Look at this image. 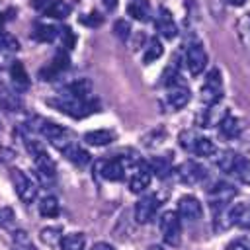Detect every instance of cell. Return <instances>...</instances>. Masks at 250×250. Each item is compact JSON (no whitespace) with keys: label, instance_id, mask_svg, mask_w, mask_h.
<instances>
[{"label":"cell","instance_id":"1","mask_svg":"<svg viewBox=\"0 0 250 250\" xmlns=\"http://www.w3.org/2000/svg\"><path fill=\"white\" fill-rule=\"evenodd\" d=\"M33 131H37L41 137H45L61 152H64L70 145H74L72 133L66 127L59 125V123H53V121H47V119H37L35 125H33Z\"/></svg>","mask_w":250,"mask_h":250},{"label":"cell","instance_id":"2","mask_svg":"<svg viewBox=\"0 0 250 250\" xmlns=\"http://www.w3.org/2000/svg\"><path fill=\"white\" fill-rule=\"evenodd\" d=\"M141 160L139 158H123V156H117V158H107V160H98L96 162V172L102 176V178H105V180H109V182H121L123 178H125V174H127V166L129 164H133V166H137Z\"/></svg>","mask_w":250,"mask_h":250},{"label":"cell","instance_id":"3","mask_svg":"<svg viewBox=\"0 0 250 250\" xmlns=\"http://www.w3.org/2000/svg\"><path fill=\"white\" fill-rule=\"evenodd\" d=\"M49 104L55 105L59 111H62V113H66V115H72V117H76V119L88 115L90 109H92V105L88 104V100H80V98L72 96V94L66 92V90H64L61 96L49 100Z\"/></svg>","mask_w":250,"mask_h":250},{"label":"cell","instance_id":"4","mask_svg":"<svg viewBox=\"0 0 250 250\" xmlns=\"http://www.w3.org/2000/svg\"><path fill=\"white\" fill-rule=\"evenodd\" d=\"M158 229L168 246H180L182 242V223L176 211H164L158 219Z\"/></svg>","mask_w":250,"mask_h":250},{"label":"cell","instance_id":"5","mask_svg":"<svg viewBox=\"0 0 250 250\" xmlns=\"http://www.w3.org/2000/svg\"><path fill=\"white\" fill-rule=\"evenodd\" d=\"M201 102L209 107V105H215L221 102L223 98V76H221V70L219 68H211L205 76V82L201 86Z\"/></svg>","mask_w":250,"mask_h":250},{"label":"cell","instance_id":"6","mask_svg":"<svg viewBox=\"0 0 250 250\" xmlns=\"http://www.w3.org/2000/svg\"><path fill=\"white\" fill-rule=\"evenodd\" d=\"M10 180H12V184H14V189H16V193H18V197L23 201V203H33L35 201V197H37V186L33 184V180L27 176V174H23L21 170H18V168H12L10 170Z\"/></svg>","mask_w":250,"mask_h":250},{"label":"cell","instance_id":"7","mask_svg":"<svg viewBox=\"0 0 250 250\" xmlns=\"http://www.w3.org/2000/svg\"><path fill=\"white\" fill-rule=\"evenodd\" d=\"M176 174H178V180L186 186H195V184H201L207 176V170L203 164L195 162V160H186L182 162L178 168H176Z\"/></svg>","mask_w":250,"mask_h":250},{"label":"cell","instance_id":"8","mask_svg":"<svg viewBox=\"0 0 250 250\" xmlns=\"http://www.w3.org/2000/svg\"><path fill=\"white\" fill-rule=\"evenodd\" d=\"M207 62H209V59H207V53H205L203 45L199 41H191L188 45V49H186V64H188L189 72L193 76L201 74L205 70Z\"/></svg>","mask_w":250,"mask_h":250},{"label":"cell","instance_id":"9","mask_svg":"<svg viewBox=\"0 0 250 250\" xmlns=\"http://www.w3.org/2000/svg\"><path fill=\"white\" fill-rule=\"evenodd\" d=\"M189 88L182 82V84H176V86H170L168 88V94L162 102V105L166 107V111H176V109H182L189 104Z\"/></svg>","mask_w":250,"mask_h":250},{"label":"cell","instance_id":"10","mask_svg":"<svg viewBox=\"0 0 250 250\" xmlns=\"http://www.w3.org/2000/svg\"><path fill=\"white\" fill-rule=\"evenodd\" d=\"M207 197H209V203L213 209H221V207H227L236 197V188L227 182H219L209 189Z\"/></svg>","mask_w":250,"mask_h":250},{"label":"cell","instance_id":"11","mask_svg":"<svg viewBox=\"0 0 250 250\" xmlns=\"http://www.w3.org/2000/svg\"><path fill=\"white\" fill-rule=\"evenodd\" d=\"M150 182H152V170H150L148 162H139L133 168V174L129 180V189H131V193H143L148 189Z\"/></svg>","mask_w":250,"mask_h":250},{"label":"cell","instance_id":"12","mask_svg":"<svg viewBox=\"0 0 250 250\" xmlns=\"http://www.w3.org/2000/svg\"><path fill=\"white\" fill-rule=\"evenodd\" d=\"M158 197L156 195H143L139 201H137V205H135V221L139 223V225H146V223H150L152 219H154V215H156V211H158Z\"/></svg>","mask_w":250,"mask_h":250},{"label":"cell","instance_id":"13","mask_svg":"<svg viewBox=\"0 0 250 250\" xmlns=\"http://www.w3.org/2000/svg\"><path fill=\"white\" fill-rule=\"evenodd\" d=\"M154 23H156V31L164 37V39H174L178 35V25L172 18V12L164 6L158 8L156 12V18H154Z\"/></svg>","mask_w":250,"mask_h":250},{"label":"cell","instance_id":"14","mask_svg":"<svg viewBox=\"0 0 250 250\" xmlns=\"http://www.w3.org/2000/svg\"><path fill=\"white\" fill-rule=\"evenodd\" d=\"M182 219H188V221H199L201 215H203V207L199 203L197 197L193 195H184L178 199V211H176Z\"/></svg>","mask_w":250,"mask_h":250},{"label":"cell","instance_id":"15","mask_svg":"<svg viewBox=\"0 0 250 250\" xmlns=\"http://www.w3.org/2000/svg\"><path fill=\"white\" fill-rule=\"evenodd\" d=\"M227 115H229V109L219 107V104H215V105H209L207 109H203L199 113L197 121L201 127H219Z\"/></svg>","mask_w":250,"mask_h":250},{"label":"cell","instance_id":"16","mask_svg":"<svg viewBox=\"0 0 250 250\" xmlns=\"http://www.w3.org/2000/svg\"><path fill=\"white\" fill-rule=\"evenodd\" d=\"M244 131V125L240 123V119H236L234 115H227L223 119V123L219 125V135L225 139V141H236Z\"/></svg>","mask_w":250,"mask_h":250},{"label":"cell","instance_id":"17","mask_svg":"<svg viewBox=\"0 0 250 250\" xmlns=\"http://www.w3.org/2000/svg\"><path fill=\"white\" fill-rule=\"evenodd\" d=\"M10 82L18 92H23V90L29 88V76H27V70H25L23 62L12 61V64H10Z\"/></svg>","mask_w":250,"mask_h":250},{"label":"cell","instance_id":"18","mask_svg":"<svg viewBox=\"0 0 250 250\" xmlns=\"http://www.w3.org/2000/svg\"><path fill=\"white\" fill-rule=\"evenodd\" d=\"M82 139L90 146H107V145H111L115 141V133L109 131V129H94V131L84 133Z\"/></svg>","mask_w":250,"mask_h":250},{"label":"cell","instance_id":"19","mask_svg":"<svg viewBox=\"0 0 250 250\" xmlns=\"http://www.w3.org/2000/svg\"><path fill=\"white\" fill-rule=\"evenodd\" d=\"M127 12L137 21H146L150 18V2L148 0H129Z\"/></svg>","mask_w":250,"mask_h":250},{"label":"cell","instance_id":"20","mask_svg":"<svg viewBox=\"0 0 250 250\" xmlns=\"http://www.w3.org/2000/svg\"><path fill=\"white\" fill-rule=\"evenodd\" d=\"M189 152L195 154V156L209 158V156H215L217 154V145L211 139H207V137H197V141L193 143V146H191Z\"/></svg>","mask_w":250,"mask_h":250},{"label":"cell","instance_id":"21","mask_svg":"<svg viewBox=\"0 0 250 250\" xmlns=\"http://www.w3.org/2000/svg\"><path fill=\"white\" fill-rule=\"evenodd\" d=\"M70 10H72V6L66 0H51V4L47 6V10L43 14L49 18H55V20H64L70 16Z\"/></svg>","mask_w":250,"mask_h":250},{"label":"cell","instance_id":"22","mask_svg":"<svg viewBox=\"0 0 250 250\" xmlns=\"http://www.w3.org/2000/svg\"><path fill=\"white\" fill-rule=\"evenodd\" d=\"M238 154L234 150H223L219 156H217V166L221 172H227V174H234V168L238 164Z\"/></svg>","mask_w":250,"mask_h":250},{"label":"cell","instance_id":"23","mask_svg":"<svg viewBox=\"0 0 250 250\" xmlns=\"http://www.w3.org/2000/svg\"><path fill=\"white\" fill-rule=\"evenodd\" d=\"M148 166H150L152 174H156L158 178H168L170 172H172V162H170L168 156L166 158L164 156H154V158L148 160Z\"/></svg>","mask_w":250,"mask_h":250},{"label":"cell","instance_id":"24","mask_svg":"<svg viewBox=\"0 0 250 250\" xmlns=\"http://www.w3.org/2000/svg\"><path fill=\"white\" fill-rule=\"evenodd\" d=\"M31 37H33L35 41H41V43H51V41H55V37H59V29H55L53 25L39 23V25L33 27Z\"/></svg>","mask_w":250,"mask_h":250},{"label":"cell","instance_id":"25","mask_svg":"<svg viewBox=\"0 0 250 250\" xmlns=\"http://www.w3.org/2000/svg\"><path fill=\"white\" fill-rule=\"evenodd\" d=\"M162 53H164V47H162L160 39H158V37H150V39H148V43H146V49H145L143 61H145L146 64H150V62H154L156 59H160V57H162Z\"/></svg>","mask_w":250,"mask_h":250},{"label":"cell","instance_id":"26","mask_svg":"<svg viewBox=\"0 0 250 250\" xmlns=\"http://www.w3.org/2000/svg\"><path fill=\"white\" fill-rule=\"evenodd\" d=\"M84 244H86V236L82 232H70L62 236L59 246L61 250H84Z\"/></svg>","mask_w":250,"mask_h":250},{"label":"cell","instance_id":"27","mask_svg":"<svg viewBox=\"0 0 250 250\" xmlns=\"http://www.w3.org/2000/svg\"><path fill=\"white\" fill-rule=\"evenodd\" d=\"M62 154H64L70 162H74V164H78V166H86V164L90 162V154H88L82 146H78L76 143H74V145H70Z\"/></svg>","mask_w":250,"mask_h":250},{"label":"cell","instance_id":"28","mask_svg":"<svg viewBox=\"0 0 250 250\" xmlns=\"http://www.w3.org/2000/svg\"><path fill=\"white\" fill-rule=\"evenodd\" d=\"M90 90H92V82L86 80V78H78V80L70 82L68 88H66V92H70L72 96H76V98H80V100H88Z\"/></svg>","mask_w":250,"mask_h":250},{"label":"cell","instance_id":"29","mask_svg":"<svg viewBox=\"0 0 250 250\" xmlns=\"http://www.w3.org/2000/svg\"><path fill=\"white\" fill-rule=\"evenodd\" d=\"M59 211H61V207H59V201H57L55 195H45V197L39 201V213H41L43 217L53 219V217L59 215Z\"/></svg>","mask_w":250,"mask_h":250},{"label":"cell","instance_id":"30","mask_svg":"<svg viewBox=\"0 0 250 250\" xmlns=\"http://www.w3.org/2000/svg\"><path fill=\"white\" fill-rule=\"evenodd\" d=\"M232 217H234V225L242 229H250V205L244 203L232 205Z\"/></svg>","mask_w":250,"mask_h":250},{"label":"cell","instance_id":"31","mask_svg":"<svg viewBox=\"0 0 250 250\" xmlns=\"http://www.w3.org/2000/svg\"><path fill=\"white\" fill-rule=\"evenodd\" d=\"M12 242L16 250H37L35 242L31 240V236L25 230H14L12 232Z\"/></svg>","mask_w":250,"mask_h":250},{"label":"cell","instance_id":"32","mask_svg":"<svg viewBox=\"0 0 250 250\" xmlns=\"http://www.w3.org/2000/svg\"><path fill=\"white\" fill-rule=\"evenodd\" d=\"M39 236H41V240L47 246H55V244H61V240H62L64 234H61V229L59 227H45Z\"/></svg>","mask_w":250,"mask_h":250},{"label":"cell","instance_id":"33","mask_svg":"<svg viewBox=\"0 0 250 250\" xmlns=\"http://www.w3.org/2000/svg\"><path fill=\"white\" fill-rule=\"evenodd\" d=\"M234 176L242 184H250V158H246V156H240L238 158V164L234 168Z\"/></svg>","mask_w":250,"mask_h":250},{"label":"cell","instance_id":"34","mask_svg":"<svg viewBox=\"0 0 250 250\" xmlns=\"http://www.w3.org/2000/svg\"><path fill=\"white\" fill-rule=\"evenodd\" d=\"M113 33H115L117 39L127 41L129 35H131V25H129V21H125V20H117V21L113 23Z\"/></svg>","mask_w":250,"mask_h":250},{"label":"cell","instance_id":"35","mask_svg":"<svg viewBox=\"0 0 250 250\" xmlns=\"http://www.w3.org/2000/svg\"><path fill=\"white\" fill-rule=\"evenodd\" d=\"M197 141V135H195V131L193 129H188V131H184V133H180V137H178V143L186 148V150H191V146H193V143Z\"/></svg>","mask_w":250,"mask_h":250},{"label":"cell","instance_id":"36","mask_svg":"<svg viewBox=\"0 0 250 250\" xmlns=\"http://www.w3.org/2000/svg\"><path fill=\"white\" fill-rule=\"evenodd\" d=\"M14 221H16L14 209H12V207H2V209H0V227L8 229V227L14 225Z\"/></svg>","mask_w":250,"mask_h":250},{"label":"cell","instance_id":"37","mask_svg":"<svg viewBox=\"0 0 250 250\" xmlns=\"http://www.w3.org/2000/svg\"><path fill=\"white\" fill-rule=\"evenodd\" d=\"M80 23H84V25H88V27H98V25L104 23V18H102L98 12H90L88 16L80 18Z\"/></svg>","mask_w":250,"mask_h":250},{"label":"cell","instance_id":"38","mask_svg":"<svg viewBox=\"0 0 250 250\" xmlns=\"http://www.w3.org/2000/svg\"><path fill=\"white\" fill-rule=\"evenodd\" d=\"M59 35H61V39H62L64 49H72V47H74L76 37H74L72 29H68V27H61V29H59Z\"/></svg>","mask_w":250,"mask_h":250},{"label":"cell","instance_id":"39","mask_svg":"<svg viewBox=\"0 0 250 250\" xmlns=\"http://www.w3.org/2000/svg\"><path fill=\"white\" fill-rule=\"evenodd\" d=\"M49 4H51V0H31V6L35 10H41V12H45Z\"/></svg>","mask_w":250,"mask_h":250},{"label":"cell","instance_id":"40","mask_svg":"<svg viewBox=\"0 0 250 250\" xmlns=\"http://www.w3.org/2000/svg\"><path fill=\"white\" fill-rule=\"evenodd\" d=\"M225 250H248V246H246L242 240H232Z\"/></svg>","mask_w":250,"mask_h":250},{"label":"cell","instance_id":"41","mask_svg":"<svg viewBox=\"0 0 250 250\" xmlns=\"http://www.w3.org/2000/svg\"><path fill=\"white\" fill-rule=\"evenodd\" d=\"M117 2H119V0H102L104 8H105L107 12H113V10L117 8Z\"/></svg>","mask_w":250,"mask_h":250},{"label":"cell","instance_id":"42","mask_svg":"<svg viewBox=\"0 0 250 250\" xmlns=\"http://www.w3.org/2000/svg\"><path fill=\"white\" fill-rule=\"evenodd\" d=\"M90 250H113V246L109 242H96Z\"/></svg>","mask_w":250,"mask_h":250},{"label":"cell","instance_id":"43","mask_svg":"<svg viewBox=\"0 0 250 250\" xmlns=\"http://www.w3.org/2000/svg\"><path fill=\"white\" fill-rule=\"evenodd\" d=\"M230 6H244L246 4V0H227Z\"/></svg>","mask_w":250,"mask_h":250},{"label":"cell","instance_id":"44","mask_svg":"<svg viewBox=\"0 0 250 250\" xmlns=\"http://www.w3.org/2000/svg\"><path fill=\"white\" fill-rule=\"evenodd\" d=\"M146 250H164V246H160V244H152V246H148Z\"/></svg>","mask_w":250,"mask_h":250}]
</instances>
